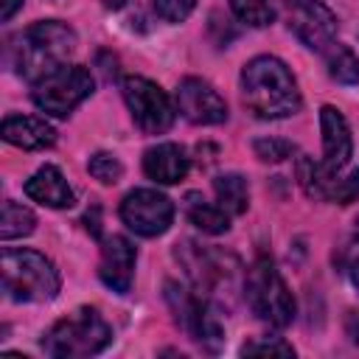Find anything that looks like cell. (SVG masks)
<instances>
[{
  "label": "cell",
  "instance_id": "21",
  "mask_svg": "<svg viewBox=\"0 0 359 359\" xmlns=\"http://www.w3.org/2000/svg\"><path fill=\"white\" fill-rule=\"evenodd\" d=\"M34 227H36V216L28 208H22V205H17L11 199L3 202V216H0V238L3 241L31 236Z\"/></svg>",
  "mask_w": 359,
  "mask_h": 359
},
{
  "label": "cell",
  "instance_id": "9",
  "mask_svg": "<svg viewBox=\"0 0 359 359\" xmlns=\"http://www.w3.org/2000/svg\"><path fill=\"white\" fill-rule=\"evenodd\" d=\"M121 219L137 236H163L174 222V205L154 188H135L121 202Z\"/></svg>",
  "mask_w": 359,
  "mask_h": 359
},
{
  "label": "cell",
  "instance_id": "29",
  "mask_svg": "<svg viewBox=\"0 0 359 359\" xmlns=\"http://www.w3.org/2000/svg\"><path fill=\"white\" fill-rule=\"evenodd\" d=\"M98 213H101V208H98V205H93V213L87 210V216H84V227H87V230H90V233H93L95 238L101 236V224H98Z\"/></svg>",
  "mask_w": 359,
  "mask_h": 359
},
{
  "label": "cell",
  "instance_id": "1",
  "mask_svg": "<svg viewBox=\"0 0 359 359\" xmlns=\"http://www.w3.org/2000/svg\"><path fill=\"white\" fill-rule=\"evenodd\" d=\"M241 95L247 109L264 121L289 118L303 104L292 70L275 56H255L244 65Z\"/></svg>",
  "mask_w": 359,
  "mask_h": 359
},
{
  "label": "cell",
  "instance_id": "10",
  "mask_svg": "<svg viewBox=\"0 0 359 359\" xmlns=\"http://www.w3.org/2000/svg\"><path fill=\"white\" fill-rule=\"evenodd\" d=\"M177 258L185 266L191 283L196 286V292L202 297L213 294L216 289H222V283H230L233 269H238L236 258L219 250H205L194 241H182L177 244Z\"/></svg>",
  "mask_w": 359,
  "mask_h": 359
},
{
  "label": "cell",
  "instance_id": "23",
  "mask_svg": "<svg viewBox=\"0 0 359 359\" xmlns=\"http://www.w3.org/2000/svg\"><path fill=\"white\" fill-rule=\"evenodd\" d=\"M230 8L241 22H247L252 28L269 25L275 20V14H278L275 0H230Z\"/></svg>",
  "mask_w": 359,
  "mask_h": 359
},
{
  "label": "cell",
  "instance_id": "11",
  "mask_svg": "<svg viewBox=\"0 0 359 359\" xmlns=\"http://www.w3.org/2000/svg\"><path fill=\"white\" fill-rule=\"evenodd\" d=\"M289 31L311 50H325L337 36V17L323 0H283Z\"/></svg>",
  "mask_w": 359,
  "mask_h": 359
},
{
  "label": "cell",
  "instance_id": "31",
  "mask_svg": "<svg viewBox=\"0 0 359 359\" xmlns=\"http://www.w3.org/2000/svg\"><path fill=\"white\" fill-rule=\"evenodd\" d=\"M20 6H22V0H0V20L8 22V20L17 14Z\"/></svg>",
  "mask_w": 359,
  "mask_h": 359
},
{
  "label": "cell",
  "instance_id": "18",
  "mask_svg": "<svg viewBox=\"0 0 359 359\" xmlns=\"http://www.w3.org/2000/svg\"><path fill=\"white\" fill-rule=\"evenodd\" d=\"M182 210H185L188 222L194 227H199L202 233L219 236V233H227V227H230V213L222 205H210L199 191H188L185 194Z\"/></svg>",
  "mask_w": 359,
  "mask_h": 359
},
{
  "label": "cell",
  "instance_id": "24",
  "mask_svg": "<svg viewBox=\"0 0 359 359\" xmlns=\"http://www.w3.org/2000/svg\"><path fill=\"white\" fill-rule=\"evenodd\" d=\"M87 171H90L98 182L115 185V182L121 180V174H123V165H121V160H118L115 154H109V151H95V154L87 160Z\"/></svg>",
  "mask_w": 359,
  "mask_h": 359
},
{
  "label": "cell",
  "instance_id": "19",
  "mask_svg": "<svg viewBox=\"0 0 359 359\" xmlns=\"http://www.w3.org/2000/svg\"><path fill=\"white\" fill-rule=\"evenodd\" d=\"M213 191H216V199L219 205L230 213V216H241L250 205V188H247V180L241 174H219L213 180Z\"/></svg>",
  "mask_w": 359,
  "mask_h": 359
},
{
  "label": "cell",
  "instance_id": "5",
  "mask_svg": "<svg viewBox=\"0 0 359 359\" xmlns=\"http://www.w3.org/2000/svg\"><path fill=\"white\" fill-rule=\"evenodd\" d=\"M244 294L252 314L269 328H286L294 317V297L269 255H258L244 278Z\"/></svg>",
  "mask_w": 359,
  "mask_h": 359
},
{
  "label": "cell",
  "instance_id": "26",
  "mask_svg": "<svg viewBox=\"0 0 359 359\" xmlns=\"http://www.w3.org/2000/svg\"><path fill=\"white\" fill-rule=\"evenodd\" d=\"M328 199L337 205H351L359 199V168H353L348 177H334L328 185Z\"/></svg>",
  "mask_w": 359,
  "mask_h": 359
},
{
  "label": "cell",
  "instance_id": "16",
  "mask_svg": "<svg viewBox=\"0 0 359 359\" xmlns=\"http://www.w3.org/2000/svg\"><path fill=\"white\" fill-rule=\"evenodd\" d=\"M0 132H3V140L20 149H28V151H39L56 143V129L45 118H36V115H8Z\"/></svg>",
  "mask_w": 359,
  "mask_h": 359
},
{
  "label": "cell",
  "instance_id": "8",
  "mask_svg": "<svg viewBox=\"0 0 359 359\" xmlns=\"http://www.w3.org/2000/svg\"><path fill=\"white\" fill-rule=\"evenodd\" d=\"M123 101L132 112V121L143 135H163L174 123V107L171 98L149 79L143 76H129L121 84Z\"/></svg>",
  "mask_w": 359,
  "mask_h": 359
},
{
  "label": "cell",
  "instance_id": "22",
  "mask_svg": "<svg viewBox=\"0 0 359 359\" xmlns=\"http://www.w3.org/2000/svg\"><path fill=\"white\" fill-rule=\"evenodd\" d=\"M297 180H300V188L306 191V196H311V199H328V185H331L334 177H328L323 171V165L314 163L306 154L297 157Z\"/></svg>",
  "mask_w": 359,
  "mask_h": 359
},
{
  "label": "cell",
  "instance_id": "17",
  "mask_svg": "<svg viewBox=\"0 0 359 359\" xmlns=\"http://www.w3.org/2000/svg\"><path fill=\"white\" fill-rule=\"evenodd\" d=\"M22 191H25V196H31L34 202L48 205V208H73V202H76L73 188L67 185L65 174L56 165H42L22 185Z\"/></svg>",
  "mask_w": 359,
  "mask_h": 359
},
{
  "label": "cell",
  "instance_id": "25",
  "mask_svg": "<svg viewBox=\"0 0 359 359\" xmlns=\"http://www.w3.org/2000/svg\"><path fill=\"white\" fill-rule=\"evenodd\" d=\"M252 151L264 163H280V160H286V157L294 154V143L292 140H283V137H258L252 143Z\"/></svg>",
  "mask_w": 359,
  "mask_h": 359
},
{
  "label": "cell",
  "instance_id": "32",
  "mask_svg": "<svg viewBox=\"0 0 359 359\" xmlns=\"http://www.w3.org/2000/svg\"><path fill=\"white\" fill-rule=\"evenodd\" d=\"M348 278H351L353 289L359 292V258H353V261H351V266H348Z\"/></svg>",
  "mask_w": 359,
  "mask_h": 359
},
{
  "label": "cell",
  "instance_id": "30",
  "mask_svg": "<svg viewBox=\"0 0 359 359\" xmlns=\"http://www.w3.org/2000/svg\"><path fill=\"white\" fill-rule=\"evenodd\" d=\"M345 331H348L351 342L359 345V311H351V314H348V320H345Z\"/></svg>",
  "mask_w": 359,
  "mask_h": 359
},
{
  "label": "cell",
  "instance_id": "33",
  "mask_svg": "<svg viewBox=\"0 0 359 359\" xmlns=\"http://www.w3.org/2000/svg\"><path fill=\"white\" fill-rule=\"evenodd\" d=\"M101 3H104L107 8H121V6L126 3V0H101Z\"/></svg>",
  "mask_w": 359,
  "mask_h": 359
},
{
  "label": "cell",
  "instance_id": "20",
  "mask_svg": "<svg viewBox=\"0 0 359 359\" xmlns=\"http://www.w3.org/2000/svg\"><path fill=\"white\" fill-rule=\"evenodd\" d=\"M325 65H328V76L339 84H356L359 81V59L348 45L331 42L325 48Z\"/></svg>",
  "mask_w": 359,
  "mask_h": 359
},
{
  "label": "cell",
  "instance_id": "6",
  "mask_svg": "<svg viewBox=\"0 0 359 359\" xmlns=\"http://www.w3.org/2000/svg\"><path fill=\"white\" fill-rule=\"evenodd\" d=\"M95 81L93 73L81 65H59L56 70H50L48 76H42L39 81H34L31 98L34 104L56 118H67L90 93H93Z\"/></svg>",
  "mask_w": 359,
  "mask_h": 359
},
{
  "label": "cell",
  "instance_id": "2",
  "mask_svg": "<svg viewBox=\"0 0 359 359\" xmlns=\"http://www.w3.org/2000/svg\"><path fill=\"white\" fill-rule=\"evenodd\" d=\"M76 31L59 20H42L28 25L22 34H17L8 45V62L17 76L25 81H39L50 70L67 62V56L76 50Z\"/></svg>",
  "mask_w": 359,
  "mask_h": 359
},
{
  "label": "cell",
  "instance_id": "4",
  "mask_svg": "<svg viewBox=\"0 0 359 359\" xmlns=\"http://www.w3.org/2000/svg\"><path fill=\"white\" fill-rule=\"evenodd\" d=\"M112 342V328L107 325V320L90 309L81 306L73 314H67L65 320H59L45 337H42V348L45 353L56 356V359H81V356H95L101 353L107 345Z\"/></svg>",
  "mask_w": 359,
  "mask_h": 359
},
{
  "label": "cell",
  "instance_id": "7",
  "mask_svg": "<svg viewBox=\"0 0 359 359\" xmlns=\"http://www.w3.org/2000/svg\"><path fill=\"white\" fill-rule=\"evenodd\" d=\"M165 300L174 311L177 325L205 351L216 353L224 342V331L216 320V314L208 306V297H202L199 292H188L180 283H165Z\"/></svg>",
  "mask_w": 359,
  "mask_h": 359
},
{
  "label": "cell",
  "instance_id": "14",
  "mask_svg": "<svg viewBox=\"0 0 359 359\" xmlns=\"http://www.w3.org/2000/svg\"><path fill=\"white\" fill-rule=\"evenodd\" d=\"M135 247L129 238L123 236H109L104 244H101V266H98V275L101 280L118 292V294H126L132 289V278H135Z\"/></svg>",
  "mask_w": 359,
  "mask_h": 359
},
{
  "label": "cell",
  "instance_id": "12",
  "mask_svg": "<svg viewBox=\"0 0 359 359\" xmlns=\"http://www.w3.org/2000/svg\"><path fill=\"white\" fill-rule=\"evenodd\" d=\"M177 109L182 112L185 121L199 123V126H213L227 121V104L224 98L196 76H188L177 87Z\"/></svg>",
  "mask_w": 359,
  "mask_h": 359
},
{
  "label": "cell",
  "instance_id": "3",
  "mask_svg": "<svg viewBox=\"0 0 359 359\" xmlns=\"http://www.w3.org/2000/svg\"><path fill=\"white\" fill-rule=\"evenodd\" d=\"M3 292L17 303H45L59 292V269L36 250H3Z\"/></svg>",
  "mask_w": 359,
  "mask_h": 359
},
{
  "label": "cell",
  "instance_id": "13",
  "mask_svg": "<svg viewBox=\"0 0 359 359\" xmlns=\"http://www.w3.org/2000/svg\"><path fill=\"white\" fill-rule=\"evenodd\" d=\"M320 126H323V163L320 165L328 177H337L348 165L351 151H353L351 129H348L345 115L331 104L320 109Z\"/></svg>",
  "mask_w": 359,
  "mask_h": 359
},
{
  "label": "cell",
  "instance_id": "15",
  "mask_svg": "<svg viewBox=\"0 0 359 359\" xmlns=\"http://www.w3.org/2000/svg\"><path fill=\"white\" fill-rule=\"evenodd\" d=\"M191 168V160L185 154L182 146L177 143H157L143 154V171L149 180L163 182V185H174L180 182Z\"/></svg>",
  "mask_w": 359,
  "mask_h": 359
},
{
  "label": "cell",
  "instance_id": "34",
  "mask_svg": "<svg viewBox=\"0 0 359 359\" xmlns=\"http://www.w3.org/2000/svg\"><path fill=\"white\" fill-rule=\"evenodd\" d=\"M353 236H356V238H359V219H356V222H353Z\"/></svg>",
  "mask_w": 359,
  "mask_h": 359
},
{
  "label": "cell",
  "instance_id": "28",
  "mask_svg": "<svg viewBox=\"0 0 359 359\" xmlns=\"http://www.w3.org/2000/svg\"><path fill=\"white\" fill-rule=\"evenodd\" d=\"M194 6H196V0H154L157 14L168 22H182L194 11Z\"/></svg>",
  "mask_w": 359,
  "mask_h": 359
},
{
  "label": "cell",
  "instance_id": "27",
  "mask_svg": "<svg viewBox=\"0 0 359 359\" xmlns=\"http://www.w3.org/2000/svg\"><path fill=\"white\" fill-rule=\"evenodd\" d=\"M244 356H294V348L278 337L272 339H258V342H247L241 348Z\"/></svg>",
  "mask_w": 359,
  "mask_h": 359
}]
</instances>
